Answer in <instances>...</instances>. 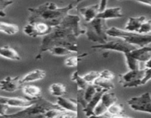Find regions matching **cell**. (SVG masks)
I'll return each mask as SVG.
<instances>
[{"label":"cell","instance_id":"cell-1","mask_svg":"<svg viewBox=\"0 0 151 118\" xmlns=\"http://www.w3.org/2000/svg\"><path fill=\"white\" fill-rule=\"evenodd\" d=\"M80 17L68 14L59 25L53 28L51 32L45 36L40 45L36 59H40L43 53L55 46L66 47L73 53H78L77 38L85 34V29L80 25Z\"/></svg>","mask_w":151,"mask_h":118},{"label":"cell","instance_id":"cell-2","mask_svg":"<svg viewBox=\"0 0 151 118\" xmlns=\"http://www.w3.org/2000/svg\"><path fill=\"white\" fill-rule=\"evenodd\" d=\"M73 7V4H70L60 8L54 2H47L36 8H30L28 22L44 21L54 27L60 24Z\"/></svg>","mask_w":151,"mask_h":118},{"label":"cell","instance_id":"cell-3","mask_svg":"<svg viewBox=\"0 0 151 118\" xmlns=\"http://www.w3.org/2000/svg\"><path fill=\"white\" fill-rule=\"evenodd\" d=\"M107 34L113 38H122L126 42L139 47H146L151 44V34L145 35L138 33L129 32V31L113 27L107 29Z\"/></svg>","mask_w":151,"mask_h":118},{"label":"cell","instance_id":"cell-4","mask_svg":"<svg viewBox=\"0 0 151 118\" xmlns=\"http://www.w3.org/2000/svg\"><path fill=\"white\" fill-rule=\"evenodd\" d=\"M54 108H59L56 103H53L40 97L37 101L28 107L24 108L22 110L14 114H7L5 117H43L47 110Z\"/></svg>","mask_w":151,"mask_h":118},{"label":"cell","instance_id":"cell-5","mask_svg":"<svg viewBox=\"0 0 151 118\" xmlns=\"http://www.w3.org/2000/svg\"><path fill=\"white\" fill-rule=\"evenodd\" d=\"M107 29L106 20L96 17L93 21L88 22L85 35L89 41L102 44L107 41Z\"/></svg>","mask_w":151,"mask_h":118},{"label":"cell","instance_id":"cell-6","mask_svg":"<svg viewBox=\"0 0 151 118\" xmlns=\"http://www.w3.org/2000/svg\"><path fill=\"white\" fill-rule=\"evenodd\" d=\"M53 27L44 21L27 22L23 28V32L30 37L36 38L39 36H45L52 31Z\"/></svg>","mask_w":151,"mask_h":118},{"label":"cell","instance_id":"cell-7","mask_svg":"<svg viewBox=\"0 0 151 118\" xmlns=\"http://www.w3.org/2000/svg\"><path fill=\"white\" fill-rule=\"evenodd\" d=\"M91 47L93 49L119 52V53H122L123 54L129 53V52L132 51V50L136 48V46L126 42L125 41H124L122 38H119L118 40H116V41H107L104 44H97V45L92 46Z\"/></svg>","mask_w":151,"mask_h":118},{"label":"cell","instance_id":"cell-8","mask_svg":"<svg viewBox=\"0 0 151 118\" xmlns=\"http://www.w3.org/2000/svg\"><path fill=\"white\" fill-rule=\"evenodd\" d=\"M127 104L136 112L151 114V95L150 92H145L140 96L131 97L127 100Z\"/></svg>","mask_w":151,"mask_h":118},{"label":"cell","instance_id":"cell-9","mask_svg":"<svg viewBox=\"0 0 151 118\" xmlns=\"http://www.w3.org/2000/svg\"><path fill=\"white\" fill-rule=\"evenodd\" d=\"M117 101L118 98L114 93L112 92L111 90L104 92L101 96L99 103L94 109L93 117H100L104 115L107 112V109Z\"/></svg>","mask_w":151,"mask_h":118},{"label":"cell","instance_id":"cell-10","mask_svg":"<svg viewBox=\"0 0 151 118\" xmlns=\"http://www.w3.org/2000/svg\"><path fill=\"white\" fill-rule=\"evenodd\" d=\"M23 86L22 78L19 77L7 76L0 80V90L6 92L18 91Z\"/></svg>","mask_w":151,"mask_h":118},{"label":"cell","instance_id":"cell-11","mask_svg":"<svg viewBox=\"0 0 151 118\" xmlns=\"http://www.w3.org/2000/svg\"><path fill=\"white\" fill-rule=\"evenodd\" d=\"M39 99V98H38ZM38 99L22 98V97H9L0 96V103H5L10 107L24 108L28 107L36 103Z\"/></svg>","mask_w":151,"mask_h":118},{"label":"cell","instance_id":"cell-12","mask_svg":"<svg viewBox=\"0 0 151 118\" xmlns=\"http://www.w3.org/2000/svg\"><path fill=\"white\" fill-rule=\"evenodd\" d=\"M145 75V69H139V70H130L124 74H121L119 75V82L122 84L130 83V82L136 81V80H141Z\"/></svg>","mask_w":151,"mask_h":118},{"label":"cell","instance_id":"cell-13","mask_svg":"<svg viewBox=\"0 0 151 118\" xmlns=\"http://www.w3.org/2000/svg\"><path fill=\"white\" fill-rule=\"evenodd\" d=\"M127 53L139 62L145 63L151 57V47L147 46L143 47H136V49Z\"/></svg>","mask_w":151,"mask_h":118},{"label":"cell","instance_id":"cell-14","mask_svg":"<svg viewBox=\"0 0 151 118\" xmlns=\"http://www.w3.org/2000/svg\"><path fill=\"white\" fill-rule=\"evenodd\" d=\"M78 12L83 17L84 20L87 23L93 21L100 13L99 5L96 4L84 8H78Z\"/></svg>","mask_w":151,"mask_h":118},{"label":"cell","instance_id":"cell-15","mask_svg":"<svg viewBox=\"0 0 151 118\" xmlns=\"http://www.w3.org/2000/svg\"><path fill=\"white\" fill-rule=\"evenodd\" d=\"M106 91H107V90H103V89H101V88L99 87V90L98 91L96 92V93L94 95L93 97H92V99L87 103L85 107L83 108V112L87 117L93 116L94 109H95L96 106L98 105V103H99L103 93Z\"/></svg>","mask_w":151,"mask_h":118},{"label":"cell","instance_id":"cell-16","mask_svg":"<svg viewBox=\"0 0 151 118\" xmlns=\"http://www.w3.org/2000/svg\"><path fill=\"white\" fill-rule=\"evenodd\" d=\"M123 16L124 14L121 7H113V8H105L104 11L100 12L96 17L107 20L110 18H119Z\"/></svg>","mask_w":151,"mask_h":118},{"label":"cell","instance_id":"cell-17","mask_svg":"<svg viewBox=\"0 0 151 118\" xmlns=\"http://www.w3.org/2000/svg\"><path fill=\"white\" fill-rule=\"evenodd\" d=\"M146 19V17L143 16L139 17H130L129 18L127 22L126 23L124 30L129 32L139 33L141 26Z\"/></svg>","mask_w":151,"mask_h":118},{"label":"cell","instance_id":"cell-18","mask_svg":"<svg viewBox=\"0 0 151 118\" xmlns=\"http://www.w3.org/2000/svg\"><path fill=\"white\" fill-rule=\"evenodd\" d=\"M46 75V72L42 70H35L30 72L25 75L23 76L22 78V82L23 85L26 83H33V82L41 80L45 78Z\"/></svg>","mask_w":151,"mask_h":118},{"label":"cell","instance_id":"cell-19","mask_svg":"<svg viewBox=\"0 0 151 118\" xmlns=\"http://www.w3.org/2000/svg\"><path fill=\"white\" fill-rule=\"evenodd\" d=\"M56 104L60 109L68 112H77V103L76 101L72 99L63 97H58L56 100Z\"/></svg>","mask_w":151,"mask_h":118},{"label":"cell","instance_id":"cell-20","mask_svg":"<svg viewBox=\"0 0 151 118\" xmlns=\"http://www.w3.org/2000/svg\"><path fill=\"white\" fill-rule=\"evenodd\" d=\"M0 56L8 60L12 61H20L21 56L18 52L10 46H2L0 47Z\"/></svg>","mask_w":151,"mask_h":118},{"label":"cell","instance_id":"cell-21","mask_svg":"<svg viewBox=\"0 0 151 118\" xmlns=\"http://www.w3.org/2000/svg\"><path fill=\"white\" fill-rule=\"evenodd\" d=\"M22 92L24 95L27 96L29 99H38L40 97L41 95V90L40 87L35 86V85L26 83L22 87Z\"/></svg>","mask_w":151,"mask_h":118},{"label":"cell","instance_id":"cell-22","mask_svg":"<svg viewBox=\"0 0 151 118\" xmlns=\"http://www.w3.org/2000/svg\"><path fill=\"white\" fill-rule=\"evenodd\" d=\"M19 31V28L17 24L0 21V33L8 36H14L17 34Z\"/></svg>","mask_w":151,"mask_h":118},{"label":"cell","instance_id":"cell-23","mask_svg":"<svg viewBox=\"0 0 151 118\" xmlns=\"http://www.w3.org/2000/svg\"><path fill=\"white\" fill-rule=\"evenodd\" d=\"M106 113L109 114V116L113 117H125L124 114V110L123 109V106L121 104L116 103H113V105L110 106L107 109Z\"/></svg>","mask_w":151,"mask_h":118},{"label":"cell","instance_id":"cell-24","mask_svg":"<svg viewBox=\"0 0 151 118\" xmlns=\"http://www.w3.org/2000/svg\"><path fill=\"white\" fill-rule=\"evenodd\" d=\"M50 92L52 95L56 97H62L66 93V87L64 84L61 83H52L50 86Z\"/></svg>","mask_w":151,"mask_h":118},{"label":"cell","instance_id":"cell-25","mask_svg":"<svg viewBox=\"0 0 151 118\" xmlns=\"http://www.w3.org/2000/svg\"><path fill=\"white\" fill-rule=\"evenodd\" d=\"M47 52L50 54L55 56H66L73 53L69 49L64 47H60V46H55V47H51L47 50Z\"/></svg>","mask_w":151,"mask_h":118},{"label":"cell","instance_id":"cell-26","mask_svg":"<svg viewBox=\"0 0 151 118\" xmlns=\"http://www.w3.org/2000/svg\"><path fill=\"white\" fill-rule=\"evenodd\" d=\"M93 84L96 86L97 87H99L101 89H103V90H107V91L113 90V89H114V86H115L113 82H112V80H105V79H103L99 77L96 79Z\"/></svg>","mask_w":151,"mask_h":118},{"label":"cell","instance_id":"cell-27","mask_svg":"<svg viewBox=\"0 0 151 118\" xmlns=\"http://www.w3.org/2000/svg\"><path fill=\"white\" fill-rule=\"evenodd\" d=\"M71 80L75 82L77 85L79 90H85L88 86L89 85V83L83 78L82 76H80L79 75V73L77 71H76L75 73H73V74L71 76Z\"/></svg>","mask_w":151,"mask_h":118},{"label":"cell","instance_id":"cell-28","mask_svg":"<svg viewBox=\"0 0 151 118\" xmlns=\"http://www.w3.org/2000/svg\"><path fill=\"white\" fill-rule=\"evenodd\" d=\"M98 90L99 87H97L96 86H95V85L92 83V84L88 85V87H87L85 90H83L84 100H85V102H86L87 103L92 99V97H93L94 95L96 93Z\"/></svg>","mask_w":151,"mask_h":118},{"label":"cell","instance_id":"cell-29","mask_svg":"<svg viewBox=\"0 0 151 118\" xmlns=\"http://www.w3.org/2000/svg\"><path fill=\"white\" fill-rule=\"evenodd\" d=\"M88 55L87 53H84V54L80 55H72L70 57L67 58L65 61V64L68 67H75L78 65L79 61L83 57H85Z\"/></svg>","mask_w":151,"mask_h":118},{"label":"cell","instance_id":"cell-30","mask_svg":"<svg viewBox=\"0 0 151 118\" xmlns=\"http://www.w3.org/2000/svg\"><path fill=\"white\" fill-rule=\"evenodd\" d=\"M124 58H125V61L128 70H139L140 68V62L135 60L132 57H130L127 53H124Z\"/></svg>","mask_w":151,"mask_h":118},{"label":"cell","instance_id":"cell-31","mask_svg":"<svg viewBox=\"0 0 151 118\" xmlns=\"http://www.w3.org/2000/svg\"><path fill=\"white\" fill-rule=\"evenodd\" d=\"M138 33L145 34V35L151 34V19H146L144 21Z\"/></svg>","mask_w":151,"mask_h":118},{"label":"cell","instance_id":"cell-32","mask_svg":"<svg viewBox=\"0 0 151 118\" xmlns=\"http://www.w3.org/2000/svg\"><path fill=\"white\" fill-rule=\"evenodd\" d=\"M99 72L91 71L86 73L85 75H84L82 77H83V78L85 79L89 84H92V83H93V82L95 81L97 77H99Z\"/></svg>","mask_w":151,"mask_h":118},{"label":"cell","instance_id":"cell-33","mask_svg":"<svg viewBox=\"0 0 151 118\" xmlns=\"http://www.w3.org/2000/svg\"><path fill=\"white\" fill-rule=\"evenodd\" d=\"M14 3L12 0H3L0 2V17L6 16V14L5 12V8H8L9 5Z\"/></svg>","mask_w":151,"mask_h":118},{"label":"cell","instance_id":"cell-34","mask_svg":"<svg viewBox=\"0 0 151 118\" xmlns=\"http://www.w3.org/2000/svg\"><path fill=\"white\" fill-rule=\"evenodd\" d=\"M99 77H101L103 79L108 80H113V78L115 77V75L114 73H112L111 71L108 70H104L102 71L99 72Z\"/></svg>","mask_w":151,"mask_h":118},{"label":"cell","instance_id":"cell-35","mask_svg":"<svg viewBox=\"0 0 151 118\" xmlns=\"http://www.w3.org/2000/svg\"><path fill=\"white\" fill-rule=\"evenodd\" d=\"M151 80V69L145 68V75L142 80V86L147 83L149 80Z\"/></svg>","mask_w":151,"mask_h":118},{"label":"cell","instance_id":"cell-36","mask_svg":"<svg viewBox=\"0 0 151 118\" xmlns=\"http://www.w3.org/2000/svg\"><path fill=\"white\" fill-rule=\"evenodd\" d=\"M10 106L5 103H0V116L5 117L8 113V110Z\"/></svg>","mask_w":151,"mask_h":118},{"label":"cell","instance_id":"cell-37","mask_svg":"<svg viewBox=\"0 0 151 118\" xmlns=\"http://www.w3.org/2000/svg\"><path fill=\"white\" fill-rule=\"evenodd\" d=\"M107 3V0H101V2L99 4V11L100 12L104 11L106 8V5Z\"/></svg>","mask_w":151,"mask_h":118},{"label":"cell","instance_id":"cell-38","mask_svg":"<svg viewBox=\"0 0 151 118\" xmlns=\"http://www.w3.org/2000/svg\"><path fill=\"white\" fill-rule=\"evenodd\" d=\"M134 1L140 4H142V5L151 6V0H134Z\"/></svg>","mask_w":151,"mask_h":118},{"label":"cell","instance_id":"cell-39","mask_svg":"<svg viewBox=\"0 0 151 118\" xmlns=\"http://www.w3.org/2000/svg\"><path fill=\"white\" fill-rule=\"evenodd\" d=\"M145 68H150L151 69V57L148 59L147 61L145 63Z\"/></svg>","mask_w":151,"mask_h":118},{"label":"cell","instance_id":"cell-40","mask_svg":"<svg viewBox=\"0 0 151 118\" xmlns=\"http://www.w3.org/2000/svg\"><path fill=\"white\" fill-rule=\"evenodd\" d=\"M75 1H76V3L79 4V3H80V2H83L84 0H75Z\"/></svg>","mask_w":151,"mask_h":118},{"label":"cell","instance_id":"cell-41","mask_svg":"<svg viewBox=\"0 0 151 118\" xmlns=\"http://www.w3.org/2000/svg\"><path fill=\"white\" fill-rule=\"evenodd\" d=\"M1 1H3V0H0V2H1Z\"/></svg>","mask_w":151,"mask_h":118},{"label":"cell","instance_id":"cell-42","mask_svg":"<svg viewBox=\"0 0 151 118\" xmlns=\"http://www.w3.org/2000/svg\"><path fill=\"white\" fill-rule=\"evenodd\" d=\"M119 1H122V0H119Z\"/></svg>","mask_w":151,"mask_h":118}]
</instances>
